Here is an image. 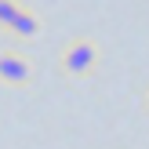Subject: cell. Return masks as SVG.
I'll return each mask as SVG.
<instances>
[{
  "label": "cell",
  "mask_w": 149,
  "mask_h": 149,
  "mask_svg": "<svg viewBox=\"0 0 149 149\" xmlns=\"http://www.w3.org/2000/svg\"><path fill=\"white\" fill-rule=\"evenodd\" d=\"M102 51L95 40H87V36H77V40H69L62 47V55H58V69H62V77H87V73H95V65H98Z\"/></svg>",
  "instance_id": "obj_1"
},
{
  "label": "cell",
  "mask_w": 149,
  "mask_h": 149,
  "mask_svg": "<svg viewBox=\"0 0 149 149\" xmlns=\"http://www.w3.org/2000/svg\"><path fill=\"white\" fill-rule=\"evenodd\" d=\"M29 80H33V62L22 51L4 47L0 51V84L4 87H26Z\"/></svg>",
  "instance_id": "obj_2"
},
{
  "label": "cell",
  "mask_w": 149,
  "mask_h": 149,
  "mask_svg": "<svg viewBox=\"0 0 149 149\" xmlns=\"http://www.w3.org/2000/svg\"><path fill=\"white\" fill-rule=\"evenodd\" d=\"M7 33H11L15 40H33V36L40 33V15H36L33 7H22V11H18V15L11 18Z\"/></svg>",
  "instance_id": "obj_3"
},
{
  "label": "cell",
  "mask_w": 149,
  "mask_h": 149,
  "mask_svg": "<svg viewBox=\"0 0 149 149\" xmlns=\"http://www.w3.org/2000/svg\"><path fill=\"white\" fill-rule=\"evenodd\" d=\"M22 7H26L22 0H0V33H7V26H11V18H15V15L22 11Z\"/></svg>",
  "instance_id": "obj_4"
},
{
  "label": "cell",
  "mask_w": 149,
  "mask_h": 149,
  "mask_svg": "<svg viewBox=\"0 0 149 149\" xmlns=\"http://www.w3.org/2000/svg\"><path fill=\"white\" fill-rule=\"evenodd\" d=\"M146 106H149V91H146Z\"/></svg>",
  "instance_id": "obj_5"
}]
</instances>
